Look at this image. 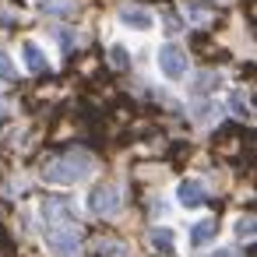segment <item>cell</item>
I'll list each match as a JSON object with an SVG mask.
<instances>
[{
	"label": "cell",
	"instance_id": "cell-1",
	"mask_svg": "<svg viewBox=\"0 0 257 257\" xmlns=\"http://www.w3.org/2000/svg\"><path fill=\"white\" fill-rule=\"evenodd\" d=\"M95 173V159L81 148L74 152H64L57 159H50L43 166V180L46 183H57V187H74V183H85L88 176Z\"/></svg>",
	"mask_w": 257,
	"mask_h": 257
},
{
	"label": "cell",
	"instance_id": "cell-2",
	"mask_svg": "<svg viewBox=\"0 0 257 257\" xmlns=\"http://www.w3.org/2000/svg\"><path fill=\"white\" fill-rule=\"evenodd\" d=\"M43 243L53 257H78L81 225L78 222H43Z\"/></svg>",
	"mask_w": 257,
	"mask_h": 257
},
{
	"label": "cell",
	"instance_id": "cell-3",
	"mask_svg": "<svg viewBox=\"0 0 257 257\" xmlns=\"http://www.w3.org/2000/svg\"><path fill=\"white\" fill-rule=\"evenodd\" d=\"M85 208L95 218H116L123 211V190H120V183H113V180L95 183L88 190V197H85Z\"/></svg>",
	"mask_w": 257,
	"mask_h": 257
},
{
	"label": "cell",
	"instance_id": "cell-4",
	"mask_svg": "<svg viewBox=\"0 0 257 257\" xmlns=\"http://www.w3.org/2000/svg\"><path fill=\"white\" fill-rule=\"evenodd\" d=\"M155 67H159V74H162L166 81H183V78L190 74V57H187L183 46L162 43V46L155 50Z\"/></svg>",
	"mask_w": 257,
	"mask_h": 257
},
{
	"label": "cell",
	"instance_id": "cell-5",
	"mask_svg": "<svg viewBox=\"0 0 257 257\" xmlns=\"http://www.w3.org/2000/svg\"><path fill=\"white\" fill-rule=\"evenodd\" d=\"M176 204H180L183 211H201V208L208 204V190H204V183L194 180V176L180 180V183H176Z\"/></svg>",
	"mask_w": 257,
	"mask_h": 257
},
{
	"label": "cell",
	"instance_id": "cell-6",
	"mask_svg": "<svg viewBox=\"0 0 257 257\" xmlns=\"http://www.w3.org/2000/svg\"><path fill=\"white\" fill-rule=\"evenodd\" d=\"M39 218L43 222H78L74 204L67 197H43L39 201Z\"/></svg>",
	"mask_w": 257,
	"mask_h": 257
},
{
	"label": "cell",
	"instance_id": "cell-7",
	"mask_svg": "<svg viewBox=\"0 0 257 257\" xmlns=\"http://www.w3.org/2000/svg\"><path fill=\"white\" fill-rule=\"evenodd\" d=\"M120 25L123 29H134V32H152L155 29V15L148 8L127 4V8H120Z\"/></svg>",
	"mask_w": 257,
	"mask_h": 257
},
{
	"label": "cell",
	"instance_id": "cell-8",
	"mask_svg": "<svg viewBox=\"0 0 257 257\" xmlns=\"http://www.w3.org/2000/svg\"><path fill=\"white\" fill-rule=\"evenodd\" d=\"M215 236H218V222L208 215V218H197L194 225H190V236H187V246L190 250H204L208 243H215Z\"/></svg>",
	"mask_w": 257,
	"mask_h": 257
},
{
	"label": "cell",
	"instance_id": "cell-9",
	"mask_svg": "<svg viewBox=\"0 0 257 257\" xmlns=\"http://www.w3.org/2000/svg\"><path fill=\"white\" fill-rule=\"evenodd\" d=\"M22 64H25L32 74H46V71H50V57H46V50H43L39 43H32V39L22 43Z\"/></svg>",
	"mask_w": 257,
	"mask_h": 257
},
{
	"label": "cell",
	"instance_id": "cell-10",
	"mask_svg": "<svg viewBox=\"0 0 257 257\" xmlns=\"http://www.w3.org/2000/svg\"><path fill=\"white\" fill-rule=\"evenodd\" d=\"M148 246H152L155 253H162V257H173V253H176V232H173L169 225H152Z\"/></svg>",
	"mask_w": 257,
	"mask_h": 257
},
{
	"label": "cell",
	"instance_id": "cell-11",
	"mask_svg": "<svg viewBox=\"0 0 257 257\" xmlns=\"http://www.w3.org/2000/svg\"><path fill=\"white\" fill-rule=\"evenodd\" d=\"M218 85H222V74H218V71H201V74L190 81V92H194V95H211Z\"/></svg>",
	"mask_w": 257,
	"mask_h": 257
},
{
	"label": "cell",
	"instance_id": "cell-12",
	"mask_svg": "<svg viewBox=\"0 0 257 257\" xmlns=\"http://www.w3.org/2000/svg\"><path fill=\"white\" fill-rule=\"evenodd\" d=\"M229 109H232L236 116H243V120H250V116H253V109H250V102H246V95H243V92H229Z\"/></svg>",
	"mask_w": 257,
	"mask_h": 257
},
{
	"label": "cell",
	"instance_id": "cell-13",
	"mask_svg": "<svg viewBox=\"0 0 257 257\" xmlns=\"http://www.w3.org/2000/svg\"><path fill=\"white\" fill-rule=\"evenodd\" d=\"M18 78V67H15V60H11V53L8 50H0V81H15Z\"/></svg>",
	"mask_w": 257,
	"mask_h": 257
},
{
	"label": "cell",
	"instance_id": "cell-14",
	"mask_svg": "<svg viewBox=\"0 0 257 257\" xmlns=\"http://www.w3.org/2000/svg\"><path fill=\"white\" fill-rule=\"evenodd\" d=\"M232 232H236L239 239H253V215H239V218L232 222Z\"/></svg>",
	"mask_w": 257,
	"mask_h": 257
},
{
	"label": "cell",
	"instance_id": "cell-15",
	"mask_svg": "<svg viewBox=\"0 0 257 257\" xmlns=\"http://www.w3.org/2000/svg\"><path fill=\"white\" fill-rule=\"evenodd\" d=\"M74 4H71V0H43V11L46 15H67Z\"/></svg>",
	"mask_w": 257,
	"mask_h": 257
},
{
	"label": "cell",
	"instance_id": "cell-16",
	"mask_svg": "<svg viewBox=\"0 0 257 257\" xmlns=\"http://www.w3.org/2000/svg\"><path fill=\"white\" fill-rule=\"evenodd\" d=\"M109 60H113L116 67H127V64H131V53H127L123 46H113V50H109Z\"/></svg>",
	"mask_w": 257,
	"mask_h": 257
},
{
	"label": "cell",
	"instance_id": "cell-17",
	"mask_svg": "<svg viewBox=\"0 0 257 257\" xmlns=\"http://www.w3.org/2000/svg\"><path fill=\"white\" fill-rule=\"evenodd\" d=\"M99 253H109V257H127V246H120V243H99Z\"/></svg>",
	"mask_w": 257,
	"mask_h": 257
},
{
	"label": "cell",
	"instance_id": "cell-18",
	"mask_svg": "<svg viewBox=\"0 0 257 257\" xmlns=\"http://www.w3.org/2000/svg\"><path fill=\"white\" fill-rule=\"evenodd\" d=\"M208 257H236V253H232V250H229V246H218V250H211V253H208Z\"/></svg>",
	"mask_w": 257,
	"mask_h": 257
}]
</instances>
